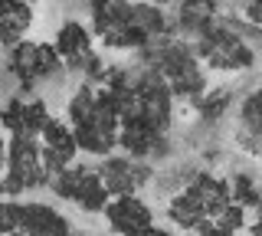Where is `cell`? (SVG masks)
<instances>
[{"mask_svg":"<svg viewBox=\"0 0 262 236\" xmlns=\"http://www.w3.org/2000/svg\"><path fill=\"white\" fill-rule=\"evenodd\" d=\"M105 217H108L112 230L128 236L135 230H144V226H151V210H147V203H141L135 197V194H125V197H115L105 203Z\"/></svg>","mask_w":262,"mask_h":236,"instance_id":"obj_1","label":"cell"},{"mask_svg":"<svg viewBox=\"0 0 262 236\" xmlns=\"http://www.w3.org/2000/svg\"><path fill=\"white\" fill-rule=\"evenodd\" d=\"M147 177V167L135 164V161H125V158H112L105 161L102 170H98V181L105 184L108 197H125V194H135V187Z\"/></svg>","mask_w":262,"mask_h":236,"instance_id":"obj_2","label":"cell"},{"mask_svg":"<svg viewBox=\"0 0 262 236\" xmlns=\"http://www.w3.org/2000/svg\"><path fill=\"white\" fill-rule=\"evenodd\" d=\"M56 53H59V59L85 62L89 56H92V36H89V30L76 20L66 23L59 30V36H56Z\"/></svg>","mask_w":262,"mask_h":236,"instance_id":"obj_3","label":"cell"},{"mask_svg":"<svg viewBox=\"0 0 262 236\" xmlns=\"http://www.w3.org/2000/svg\"><path fill=\"white\" fill-rule=\"evenodd\" d=\"M72 200H76L82 210H89V213H98V210H105V203H108V190H105L102 181H98V170L79 164V184H76V194H72Z\"/></svg>","mask_w":262,"mask_h":236,"instance_id":"obj_4","label":"cell"},{"mask_svg":"<svg viewBox=\"0 0 262 236\" xmlns=\"http://www.w3.org/2000/svg\"><path fill=\"white\" fill-rule=\"evenodd\" d=\"M27 27H30V4H23V0H0V36H7L4 43H13Z\"/></svg>","mask_w":262,"mask_h":236,"instance_id":"obj_5","label":"cell"},{"mask_svg":"<svg viewBox=\"0 0 262 236\" xmlns=\"http://www.w3.org/2000/svg\"><path fill=\"white\" fill-rule=\"evenodd\" d=\"M46 121H49V112H46V105L39 99H30V102L20 105V135L36 138L39 132H43Z\"/></svg>","mask_w":262,"mask_h":236,"instance_id":"obj_6","label":"cell"},{"mask_svg":"<svg viewBox=\"0 0 262 236\" xmlns=\"http://www.w3.org/2000/svg\"><path fill=\"white\" fill-rule=\"evenodd\" d=\"M131 27H138L144 36H154V33H161V27H164V17H161L158 4H141V7H131Z\"/></svg>","mask_w":262,"mask_h":236,"instance_id":"obj_7","label":"cell"},{"mask_svg":"<svg viewBox=\"0 0 262 236\" xmlns=\"http://www.w3.org/2000/svg\"><path fill=\"white\" fill-rule=\"evenodd\" d=\"M59 53H56L53 43H36L33 46V76L43 79V76H53L56 69H59Z\"/></svg>","mask_w":262,"mask_h":236,"instance_id":"obj_8","label":"cell"},{"mask_svg":"<svg viewBox=\"0 0 262 236\" xmlns=\"http://www.w3.org/2000/svg\"><path fill=\"white\" fill-rule=\"evenodd\" d=\"M128 236H167V233H164V230H158V226H144V230H135V233H128Z\"/></svg>","mask_w":262,"mask_h":236,"instance_id":"obj_9","label":"cell"},{"mask_svg":"<svg viewBox=\"0 0 262 236\" xmlns=\"http://www.w3.org/2000/svg\"><path fill=\"white\" fill-rule=\"evenodd\" d=\"M252 236H262V213H259V223L252 226Z\"/></svg>","mask_w":262,"mask_h":236,"instance_id":"obj_10","label":"cell"},{"mask_svg":"<svg viewBox=\"0 0 262 236\" xmlns=\"http://www.w3.org/2000/svg\"><path fill=\"white\" fill-rule=\"evenodd\" d=\"M151 4H164V0H151Z\"/></svg>","mask_w":262,"mask_h":236,"instance_id":"obj_11","label":"cell"},{"mask_svg":"<svg viewBox=\"0 0 262 236\" xmlns=\"http://www.w3.org/2000/svg\"><path fill=\"white\" fill-rule=\"evenodd\" d=\"M256 99H259V102H262V92H259V95H256Z\"/></svg>","mask_w":262,"mask_h":236,"instance_id":"obj_12","label":"cell"},{"mask_svg":"<svg viewBox=\"0 0 262 236\" xmlns=\"http://www.w3.org/2000/svg\"><path fill=\"white\" fill-rule=\"evenodd\" d=\"M23 4H30V0H23Z\"/></svg>","mask_w":262,"mask_h":236,"instance_id":"obj_13","label":"cell"}]
</instances>
